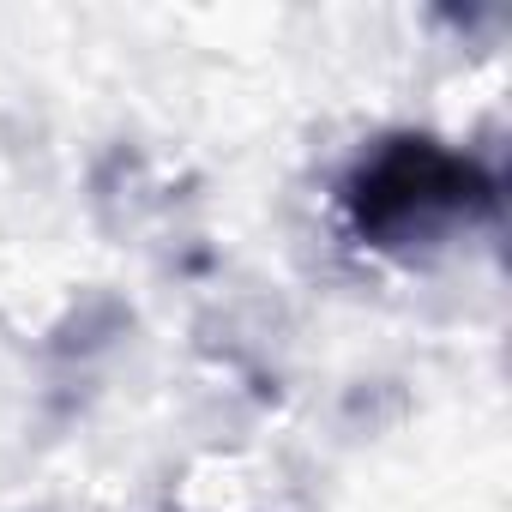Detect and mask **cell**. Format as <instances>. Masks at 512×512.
I'll return each mask as SVG.
<instances>
[{
	"instance_id": "6da1fadb",
	"label": "cell",
	"mask_w": 512,
	"mask_h": 512,
	"mask_svg": "<svg viewBox=\"0 0 512 512\" xmlns=\"http://www.w3.org/2000/svg\"><path fill=\"white\" fill-rule=\"evenodd\" d=\"M338 205L362 247L416 253L464 223L500 217V175L434 133H386L344 169Z\"/></svg>"
}]
</instances>
